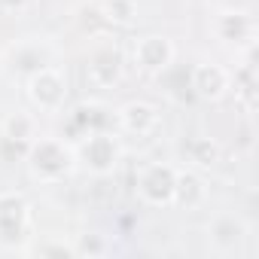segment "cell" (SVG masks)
I'll return each mask as SVG.
<instances>
[{"mask_svg": "<svg viewBox=\"0 0 259 259\" xmlns=\"http://www.w3.org/2000/svg\"><path fill=\"white\" fill-rule=\"evenodd\" d=\"M31 177L40 180V183H61L73 165H76V156H73V147H67L64 141L58 138H40L34 147H31Z\"/></svg>", "mask_w": 259, "mask_h": 259, "instance_id": "cell-1", "label": "cell"}, {"mask_svg": "<svg viewBox=\"0 0 259 259\" xmlns=\"http://www.w3.org/2000/svg\"><path fill=\"white\" fill-rule=\"evenodd\" d=\"M73 156L92 171V174H113L122 159V144L110 132H92L82 138V144L73 150Z\"/></svg>", "mask_w": 259, "mask_h": 259, "instance_id": "cell-2", "label": "cell"}, {"mask_svg": "<svg viewBox=\"0 0 259 259\" xmlns=\"http://www.w3.org/2000/svg\"><path fill=\"white\" fill-rule=\"evenodd\" d=\"M28 95H31V101L40 107V110H49V113H55L61 104H64V98H67V82H64V76L55 70V67H40V70H34V76H31V82H28Z\"/></svg>", "mask_w": 259, "mask_h": 259, "instance_id": "cell-3", "label": "cell"}, {"mask_svg": "<svg viewBox=\"0 0 259 259\" xmlns=\"http://www.w3.org/2000/svg\"><path fill=\"white\" fill-rule=\"evenodd\" d=\"M174 177L177 171L168 165H147L138 174V192L147 204H174Z\"/></svg>", "mask_w": 259, "mask_h": 259, "instance_id": "cell-4", "label": "cell"}, {"mask_svg": "<svg viewBox=\"0 0 259 259\" xmlns=\"http://www.w3.org/2000/svg\"><path fill=\"white\" fill-rule=\"evenodd\" d=\"M85 76L95 85H113L122 76V52L113 43H98L85 61Z\"/></svg>", "mask_w": 259, "mask_h": 259, "instance_id": "cell-5", "label": "cell"}, {"mask_svg": "<svg viewBox=\"0 0 259 259\" xmlns=\"http://www.w3.org/2000/svg\"><path fill=\"white\" fill-rule=\"evenodd\" d=\"M244 235H247V226H244V220L235 217V213H220V217H213V223L207 226V241H210V247H213L217 253H232V250L244 241Z\"/></svg>", "mask_w": 259, "mask_h": 259, "instance_id": "cell-6", "label": "cell"}, {"mask_svg": "<svg viewBox=\"0 0 259 259\" xmlns=\"http://www.w3.org/2000/svg\"><path fill=\"white\" fill-rule=\"evenodd\" d=\"M28 226V201L16 192L0 195V241H16Z\"/></svg>", "mask_w": 259, "mask_h": 259, "instance_id": "cell-7", "label": "cell"}, {"mask_svg": "<svg viewBox=\"0 0 259 259\" xmlns=\"http://www.w3.org/2000/svg\"><path fill=\"white\" fill-rule=\"evenodd\" d=\"M135 61L150 73H162L174 61V46L165 37H144L135 46Z\"/></svg>", "mask_w": 259, "mask_h": 259, "instance_id": "cell-8", "label": "cell"}, {"mask_svg": "<svg viewBox=\"0 0 259 259\" xmlns=\"http://www.w3.org/2000/svg\"><path fill=\"white\" fill-rule=\"evenodd\" d=\"M119 122L132 135H153L159 125V113H156V107H150L144 101H132L119 110Z\"/></svg>", "mask_w": 259, "mask_h": 259, "instance_id": "cell-9", "label": "cell"}, {"mask_svg": "<svg viewBox=\"0 0 259 259\" xmlns=\"http://www.w3.org/2000/svg\"><path fill=\"white\" fill-rule=\"evenodd\" d=\"M192 89L198 98H207V101H217L226 95L229 89V73L217 64H198L192 70Z\"/></svg>", "mask_w": 259, "mask_h": 259, "instance_id": "cell-10", "label": "cell"}, {"mask_svg": "<svg viewBox=\"0 0 259 259\" xmlns=\"http://www.w3.org/2000/svg\"><path fill=\"white\" fill-rule=\"evenodd\" d=\"M204 198H207L204 180L195 171H177V177H174V204H180L186 210H195V207L204 204Z\"/></svg>", "mask_w": 259, "mask_h": 259, "instance_id": "cell-11", "label": "cell"}, {"mask_svg": "<svg viewBox=\"0 0 259 259\" xmlns=\"http://www.w3.org/2000/svg\"><path fill=\"white\" fill-rule=\"evenodd\" d=\"M186 156H189V162H192V165L210 168V165H217V159H220V147H217L213 141L198 138V141H192V144L186 147Z\"/></svg>", "mask_w": 259, "mask_h": 259, "instance_id": "cell-12", "label": "cell"}, {"mask_svg": "<svg viewBox=\"0 0 259 259\" xmlns=\"http://www.w3.org/2000/svg\"><path fill=\"white\" fill-rule=\"evenodd\" d=\"M101 16H104V22L128 25L132 16H135V0H104V4H101Z\"/></svg>", "mask_w": 259, "mask_h": 259, "instance_id": "cell-13", "label": "cell"}, {"mask_svg": "<svg viewBox=\"0 0 259 259\" xmlns=\"http://www.w3.org/2000/svg\"><path fill=\"white\" fill-rule=\"evenodd\" d=\"M34 119L28 116V113H16V116H10L7 122H4V135L10 138V141H31L34 138Z\"/></svg>", "mask_w": 259, "mask_h": 259, "instance_id": "cell-14", "label": "cell"}, {"mask_svg": "<svg viewBox=\"0 0 259 259\" xmlns=\"http://www.w3.org/2000/svg\"><path fill=\"white\" fill-rule=\"evenodd\" d=\"M220 22L223 25H229V31H220L223 34V40H241V37H247L250 34V19L244 16V13H223L220 16Z\"/></svg>", "mask_w": 259, "mask_h": 259, "instance_id": "cell-15", "label": "cell"}]
</instances>
